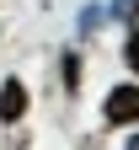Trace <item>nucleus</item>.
Segmentation results:
<instances>
[{
  "instance_id": "f257e3e1",
  "label": "nucleus",
  "mask_w": 139,
  "mask_h": 150,
  "mask_svg": "<svg viewBox=\"0 0 139 150\" xmlns=\"http://www.w3.org/2000/svg\"><path fill=\"white\" fill-rule=\"evenodd\" d=\"M102 112H107V123H112V129H128V123H139V81L112 86V91H107V102H102Z\"/></svg>"
},
{
  "instance_id": "f03ea898",
  "label": "nucleus",
  "mask_w": 139,
  "mask_h": 150,
  "mask_svg": "<svg viewBox=\"0 0 139 150\" xmlns=\"http://www.w3.org/2000/svg\"><path fill=\"white\" fill-rule=\"evenodd\" d=\"M27 107H32L27 81H22V75H6V81H0V123H22Z\"/></svg>"
},
{
  "instance_id": "7ed1b4c3",
  "label": "nucleus",
  "mask_w": 139,
  "mask_h": 150,
  "mask_svg": "<svg viewBox=\"0 0 139 150\" xmlns=\"http://www.w3.org/2000/svg\"><path fill=\"white\" fill-rule=\"evenodd\" d=\"M59 86H64L70 91V97H75V91H80V54H59Z\"/></svg>"
},
{
  "instance_id": "20e7f679",
  "label": "nucleus",
  "mask_w": 139,
  "mask_h": 150,
  "mask_svg": "<svg viewBox=\"0 0 139 150\" xmlns=\"http://www.w3.org/2000/svg\"><path fill=\"white\" fill-rule=\"evenodd\" d=\"M102 16H107V22H118V27H134V22H139V0H107Z\"/></svg>"
},
{
  "instance_id": "39448f33",
  "label": "nucleus",
  "mask_w": 139,
  "mask_h": 150,
  "mask_svg": "<svg viewBox=\"0 0 139 150\" xmlns=\"http://www.w3.org/2000/svg\"><path fill=\"white\" fill-rule=\"evenodd\" d=\"M102 22H107V16H102V6L91 0V6H80V16H75V32H80V38H96Z\"/></svg>"
},
{
  "instance_id": "423d86ee",
  "label": "nucleus",
  "mask_w": 139,
  "mask_h": 150,
  "mask_svg": "<svg viewBox=\"0 0 139 150\" xmlns=\"http://www.w3.org/2000/svg\"><path fill=\"white\" fill-rule=\"evenodd\" d=\"M123 70L139 81V22H134V27H128V38H123Z\"/></svg>"
},
{
  "instance_id": "0eeeda50",
  "label": "nucleus",
  "mask_w": 139,
  "mask_h": 150,
  "mask_svg": "<svg viewBox=\"0 0 139 150\" xmlns=\"http://www.w3.org/2000/svg\"><path fill=\"white\" fill-rule=\"evenodd\" d=\"M123 150H139V129H134V134H128V145H123Z\"/></svg>"
}]
</instances>
